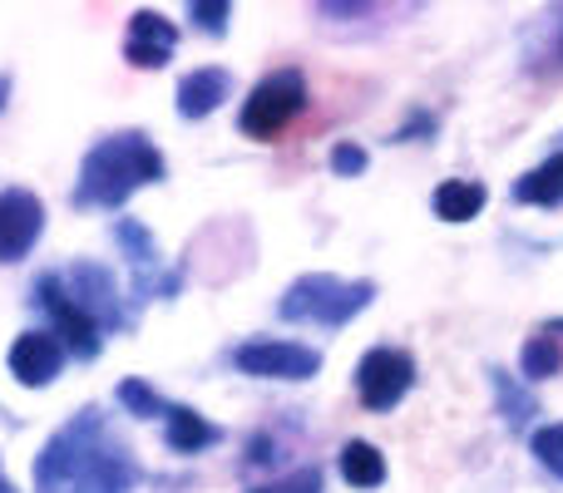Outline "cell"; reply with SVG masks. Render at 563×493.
I'll use <instances>...</instances> for the list:
<instances>
[{"instance_id":"1","label":"cell","mask_w":563,"mask_h":493,"mask_svg":"<svg viewBox=\"0 0 563 493\" xmlns=\"http://www.w3.org/2000/svg\"><path fill=\"white\" fill-rule=\"evenodd\" d=\"M139 464L99 410H79L35 459V493H129Z\"/></svg>"},{"instance_id":"2","label":"cell","mask_w":563,"mask_h":493,"mask_svg":"<svg viewBox=\"0 0 563 493\" xmlns=\"http://www.w3.org/2000/svg\"><path fill=\"white\" fill-rule=\"evenodd\" d=\"M168 164L154 148L148 134H114L99 138L85 154L75 178V208L79 213H104V208H119L139 193V188L164 183Z\"/></svg>"},{"instance_id":"3","label":"cell","mask_w":563,"mask_h":493,"mask_svg":"<svg viewBox=\"0 0 563 493\" xmlns=\"http://www.w3.org/2000/svg\"><path fill=\"white\" fill-rule=\"evenodd\" d=\"M376 301V281H351V277H331V271H311L297 277L277 301L282 321H301V326H321L336 330L346 321H356L361 311Z\"/></svg>"},{"instance_id":"4","label":"cell","mask_w":563,"mask_h":493,"mask_svg":"<svg viewBox=\"0 0 563 493\" xmlns=\"http://www.w3.org/2000/svg\"><path fill=\"white\" fill-rule=\"evenodd\" d=\"M301 109H307V75H301V69H291V65H282V69H273V75L253 89V94H247L243 114H238V128H243L247 138L273 144V138L301 114Z\"/></svg>"},{"instance_id":"5","label":"cell","mask_w":563,"mask_h":493,"mask_svg":"<svg viewBox=\"0 0 563 493\" xmlns=\"http://www.w3.org/2000/svg\"><path fill=\"white\" fill-rule=\"evenodd\" d=\"M410 385H416V356L400 346H376L361 356L356 366V395L366 410H376V415H386V410H396L400 400L410 395Z\"/></svg>"},{"instance_id":"6","label":"cell","mask_w":563,"mask_h":493,"mask_svg":"<svg viewBox=\"0 0 563 493\" xmlns=\"http://www.w3.org/2000/svg\"><path fill=\"white\" fill-rule=\"evenodd\" d=\"M35 306L45 311L49 321H55V330H59V350H69L75 360H95L99 350H104V330L95 326V321L85 316V311L69 301V291L59 287V277L55 271H40L35 277Z\"/></svg>"},{"instance_id":"7","label":"cell","mask_w":563,"mask_h":493,"mask_svg":"<svg viewBox=\"0 0 563 493\" xmlns=\"http://www.w3.org/2000/svg\"><path fill=\"white\" fill-rule=\"evenodd\" d=\"M114 243L129 257V267H134V296L139 301L144 296H178V291H184V271L164 267V257H158V247H154V233H148L139 217H119Z\"/></svg>"},{"instance_id":"8","label":"cell","mask_w":563,"mask_h":493,"mask_svg":"<svg viewBox=\"0 0 563 493\" xmlns=\"http://www.w3.org/2000/svg\"><path fill=\"white\" fill-rule=\"evenodd\" d=\"M59 287L69 291V301H75L79 311H85L89 321H95L99 330H119L124 326V306H119V281L109 267H99V261H69V267H55Z\"/></svg>"},{"instance_id":"9","label":"cell","mask_w":563,"mask_h":493,"mask_svg":"<svg viewBox=\"0 0 563 493\" xmlns=\"http://www.w3.org/2000/svg\"><path fill=\"white\" fill-rule=\"evenodd\" d=\"M233 366L257 380H311L321 370V350L301 340H243L233 350Z\"/></svg>"},{"instance_id":"10","label":"cell","mask_w":563,"mask_h":493,"mask_svg":"<svg viewBox=\"0 0 563 493\" xmlns=\"http://www.w3.org/2000/svg\"><path fill=\"white\" fill-rule=\"evenodd\" d=\"M45 233V208L30 188H0V261H20Z\"/></svg>"},{"instance_id":"11","label":"cell","mask_w":563,"mask_h":493,"mask_svg":"<svg viewBox=\"0 0 563 493\" xmlns=\"http://www.w3.org/2000/svg\"><path fill=\"white\" fill-rule=\"evenodd\" d=\"M178 49V25L164 20L158 10H134L124 35V59L134 69H164Z\"/></svg>"},{"instance_id":"12","label":"cell","mask_w":563,"mask_h":493,"mask_svg":"<svg viewBox=\"0 0 563 493\" xmlns=\"http://www.w3.org/2000/svg\"><path fill=\"white\" fill-rule=\"evenodd\" d=\"M10 376L20 380V385L30 390H45L49 380L59 376V366H65V350H59V340L49 336V330H20L15 340H10Z\"/></svg>"},{"instance_id":"13","label":"cell","mask_w":563,"mask_h":493,"mask_svg":"<svg viewBox=\"0 0 563 493\" xmlns=\"http://www.w3.org/2000/svg\"><path fill=\"white\" fill-rule=\"evenodd\" d=\"M228 89H233V75L218 69V65H203V69H194V75L178 79L174 104H178V114L184 119H208L228 99Z\"/></svg>"},{"instance_id":"14","label":"cell","mask_w":563,"mask_h":493,"mask_svg":"<svg viewBox=\"0 0 563 493\" xmlns=\"http://www.w3.org/2000/svg\"><path fill=\"white\" fill-rule=\"evenodd\" d=\"M519 370H525L529 385H534V380L559 376L563 370V316L544 321V326L525 340V350H519Z\"/></svg>"},{"instance_id":"15","label":"cell","mask_w":563,"mask_h":493,"mask_svg":"<svg viewBox=\"0 0 563 493\" xmlns=\"http://www.w3.org/2000/svg\"><path fill=\"white\" fill-rule=\"evenodd\" d=\"M489 203L485 183H475V178H445V183L430 193V208H435L440 223H470V217H479Z\"/></svg>"},{"instance_id":"16","label":"cell","mask_w":563,"mask_h":493,"mask_svg":"<svg viewBox=\"0 0 563 493\" xmlns=\"http://www.w3.org/2000/svg\"><path fill=\"white\" fill-rule=\"evenodd\" d=\"M164 439H168L174 455H198V449L218 445V425H208V419L198 415V410H188V405H168Z\"/></svg>"},{"instance_id":"17","label":"cell","mask_w":563,"mask_h":493,"mask_svg":"<svg viewBox=\"0 0 563 493\" xmlns=\"http://www.w3.org/2000/svg\"><path fill=\"white\" fill-rule=\"evenodd\" d=\"M515 203L525 208H559L563 203V154H549L515 183Z\"/></svg>"},{"instance_id":"18","label":"cell","mask_w":563,"mask_h":493,"mask_svg":"<svg viewBox=\"0 0 563 493\" xmlns=\"http://www.w3.org/2000/svg\"><path fill=\"white\" fill-rule=\"evenodd\" d=\"M341 479H346L351 489H380L386 484V455H380L376 445H366V439H351L346 449H341Z\"/></svg>"},{"instance_id":"19","label":"cell","mask_w":563,"mask_h":493,"mask_svg":"<svg viewBox=\"0 0 563 493\" xmlns=\"http://www.w3.org/2000/svg\"><path fill=\"white\" fill-rule=\"evenodd\" d=\"M489 385H495V400H499V415H505L509 429H525L529 419L539 415V400L529 385H519L509 370H489Z\"/></svg>"},{"instance_id":"20","label":"cell","mask_w":563,"mask_h":493,"mask_svg":"<svg viewBox=\"0 0 563 493\" xmlns=\"http://www.w3.org/2000/svg\"><path fill=\"white\" fill-rule=\"evenodd\" d=\"M119 405L129 410V415H139V419H158V415H168V400L158 395L148 380H124L119 385Z\"/></svg>"},{"instance_id":"21","label":"cell","mask_w":563,"mask_h":493,"mask_svg":"<svg viewBox=\"0 0 563 493\" xmlns=\"http://www.w3.org/2000/svg\"><path fill=\"white\" fill-rule=\"evenodd\" d=\"M529 455H534L539 464H544L549 474L563 484V419H559V425H544V429H534V435H529Z\"/></svg>"},{"instance_id":"22","label":"cell","mask_w":563,"mask_h":493,"mask_svg":"<svg viewBox=\"0 0 563 493\" xmlns=\"http://www.w3.org/2000/svg\"><path fill=\"white\" fill-rule=\"evenodd\" d=\"M228 15H233V10L223 5V0H198V5H188V20H194L198 30H203V35H228Z\"/></svg>"},{"instance_id":"23","label":"cell","mask_w":563,"mask_h":493,"mask_svg":"<svg viewBox=\"0 0 563 493\" xmlns=\"http://www.w3.org/2000/svg\"><path fill=\"white\" fill-rule=\"evenodd\" d=\"M366 164H371V154L361 144H336L331 148V173L336 178H361L366 173Z\"/></svg>"},{"instance_id":"24","label":"cell","mask_w":563,"mask_h":493,"mask_svg":"<svg viewBox=\"0 0 563 493\" xmlns=\"http://www.w3.org/2000/svg\"><path fill=\"white\" fill-rule=\"evenodd\" d=\"M317 489H321L317 469H297V474L277 479V484H263V489H253V493H317Z\"/></svg>"},{"instance_id":"25","label":"cell","mask_w":563,"mask_h":493,"mask_svg":"<svg viewBox=\"0 0 563 493\" xmlns=\"http://www.w3.org/2000/svg\"><path fill=\"white\" fill-rule=\"evenodd\" d=\"M5 94H10V75H0V109H5Z\"/></svg>"},{"instance_id":"26","label":"cell","mask_w":563,"mask_h":493,"mask_svg":"<svg viewBox=\"0 0 563 493\" xmlns=\"http://www.w3.org/2000/svg\"><path fill=\"white\" fill-rule=\"evenodd\" d=\"M559 55H563V35H559Z\"/></svg>"}]
</instances>
